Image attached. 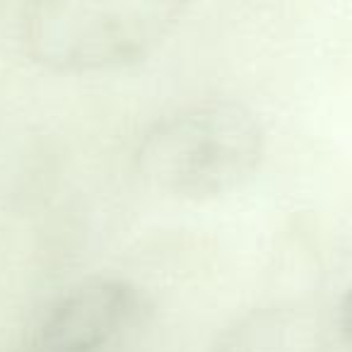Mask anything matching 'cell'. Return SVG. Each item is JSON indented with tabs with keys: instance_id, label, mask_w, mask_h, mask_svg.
I'll return each mask as SVG.
<instances>
[{
	"instance_id": "6da1fadb",
	"label": "cell",
	"mask_w": 352,
	"mask_h": 352,
	"mask_svg": "<svg viewBox=\"0 0 352 352\" xmlns=\"http://www.w3.org/2000/svg\"><path fill=\"white\" fill-rule=\"evenodd\" d=\"M265 155L261 118L234 99H208L157 118L135 150V169L155 191L210 201L241 188Z\"/></svg>"
},
{
	"instance_id": "7a4b0ae2",
	"label": "cell",
	"mask_w": 352,
	"mask_h": 352,
	"mask_svg": "<svg viewBox=\"0 0 352 352\" xmlns=\"http://www.w3.org/2000/svg\"><path fill=\"white\" fill-rule=\"evenodd\" d=\"M188 6L191 0H27L22 46L51 73L121 70L155 54Z\"/></svg>"
},
{
	"instance_id": "3957f363",
	"label": "cell",
	"mask_w": 352,
	"mask_h": 352,
	"mask_svg": "<svg viewBox=\"0 0 352 352\" xmlns=\"http://www.w3.org/2000/svg\"><path fill=\"white\" fill-rule=\"evenodd\" d=\"M147 311L145 292L131 280L87 278L56 299L27 352H126L145 326Z\"/></svg>"
},
{
	"instance_id": "277c9868",
	"label": "cell",
	"mask_w": 352,
	"mask_h": 352,
	"mask_svg": "<svg viewBox=\"0 0 352 352\" xmlns=\"http://www.w3.org/2000/svg\"><path fill=\"white\" fill-rule=\"evenodd\" d=\"M323 326L311 309L270 304L227 326L210 352H323Z\"/></svg>"
},
{
	"instance_id": "5b68a950",
	"label": "cell",
	"mask_w": 352,
	"mask_h": 352,
	"mask_svg": "<svg viewBox=\"0 0 352 352\" xmlns=\"http://www.w3.org/2000/svg\"><path fill=\"white\" fill-rule=\"evenodd\" d=\"M338 328H340L342 338L352 345V289L340 299V309H338Z\"/></svg>"
},
{
	"instance_id": "8992f818",
	"label": "cell",
	"mask_w": 352,
	"mask_h": 352,
	"mask_svg": "<svg viewBox=\"0 0 352 352\" xmlns=\"http://www.w3.org/2000/svg\"><path fill=\"white\" fill-rule=\"evenodd\" d=\"M22 352H27V350H22Z\"/></svg>"
}]
</instances>
